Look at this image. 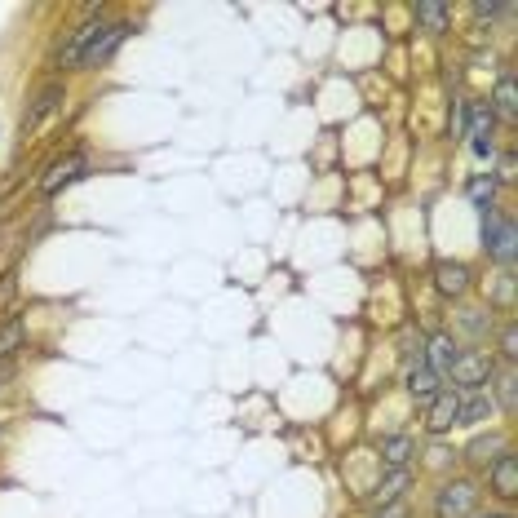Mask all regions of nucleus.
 I'll list each match as a JSON object with an SVG mask.
<instances>
[{"instance_id":"1","label":"nucleus","mask_w":518,"mask_h":518,"mask_svg":"<svg viewBox=\"0 0 518 518\" xmlns=\"http://www.w3.org/2000/svg\"><path fill=\"white\" fill-rule=\"evenodd\" d=\"M483 213V226H479V240H483V253L492 257V262H501L505 271H514V253H518V231H514V222L505 213H496V204H488V209H479Z\"/></svg>"},{"instance_id":"2","label":"nucleus","mask_w":518,"mask_h":518,"mask_svg":"<svg viewBox=\"0 0 518 518\" xmlns=\"http://www.w3.org/2000/svg\"><path fill=\"white\" fill-rule=\"evenodd\" d=\"M474 505H479L474 479H452L434 492V518H474Z\"/></svg>"},{"instance_id":"3","label":"nucleus","mask_w":518,"mask_h":518,"mask_svg":"<svg viewBox=\"0 0 518 518\" xmlns=\"http://www.w3.org/2000/svg\"><path fill=\"white\" fill-rule=\"evenodd\" d=\"M89 169H93V160H89L85 151H67L62 160H54V164L45 169V178H40V195H45V200H54L62 186L89 178Z\"/></svg>"},{"instance_id":"4","label":"nucleus","mask_w":518,"mask_h":518,"mask_svg":"<svg viewBox=\"0 0 518 518\" xmlns=\"http://www.w3.org/2000/svg\"><path fill=\"white\" fill-rule=\"evenodd\" d=\"M129 31H133V23H107L98 31V40L85 49V58H80V71H98V67H107L111 58L120 54V45L129 40Z\"/></svg>"},{"instance_id":"5","label":"nucleus","mask_w":518,"mask_h":518,"mask_svg":"<svg viewBox=\"0 0 518 518\" xmlns=\"http://www.w3.org/2000/svg\"><path fill=\"white\" fill-rule=\"evenodd\" d=\"M448 377H452V386L457 390H483L488 386V377H492V359L479 355V350H461Z\"/></svg>"},{"instance_id":"6","label":"nucleus","mask_w":518,"mask_h":518,"mask_svg":"<svg viewBox=\"0 0 518 518\" xmlns=\"http://www.w3.org/2000/svg\"><path fill=\"white\" fill-rule=\"evenodd\" d=\"M102 27H107V23H102V9H98V14H93L89 23H80V27L67 36V45L58 49V67L80 71V58H85V49L93 45V40H98V31H102Z\"/></svg>"},{"instance_id":"7","label":"nucleus","mask_w":518,"mask_h":518,"mask_svg":"<svg viewBox=\"0 0 518 518\" xmlns=\"http://www.w3.org/2000/svg\"><path fill=\"white\" fill-rule=\"evenodd\" d=\"M62 102H67V89H62V85H45V89H40L36 98H31V107L23 111V120H18V129H23V138H27L31 129H36L40 120H49V116H54V111L62 107Z\"/></svg>"},{"instance_id":"8","label":"nucleus","mask_w":518,"mask_h":518,"mask_svg":"<svg viewBox=\"0 0 518 518\" xmlns=\"http://www.w3.org/2000/svg\"><path fill=\"white\" fill-rule=\"evenodd\" d=\"M488 483H492V492L501 496V501H514L518 496V457H514V448L501 452V457L488 465Z\"/></svg>"},{"instance_id":"9","label":"nucleus","mask_w":518,"mask_h":518,"mask_svg":"<svg viewBox=\"0 0 518 518\" xmlns=\"http://www.w3.org/2000/svg\"><path fill=\"white\" fill-rule=\"evenodd\" d=\"M426 426L430 434H443V430H452L457 426V408H461V390H439L430 403H426Z\"/></svg>"},{"instance_id":"10","label":"nucleus","mask_w":518,"mask_h":518,"mask_svg":"<svg viewBox=\"0 0 518 518\" xmlns=\"http://www.w3.org/2000/svg\"><path fill=\"white\" fill-rule=\"evenodd\" d=\"M470 284H474V275L465 262H434V288H439L443 297H465Z\"/></svg>"},{"instance_id":"11","label":"nucleus","mask_w":518,"mask_h":518,"mask_svg":"<svg viewBox=\"0 0 518 518\" xmlns=\"http://www.w3.org/2000/svg\"><path fill=\"white\" fill-rule=\"evenodd\" d=\"M426 350H430V355L421 359V364H430L439 377H448L452 364H457V355H461V346H457V337H452V333H434L426 341Z\"/></svg>"},{"instance_id":"12","label":"nucleus","mask_w":518,"mask_h":518,"mask_svg":"<svg viewBox=\"0 0 518 518\" xmlns=\"http://www.w3.org/2000/svg\"><path fill=\"white\" fill-rule=\"evenodd\" d=\"M403 386H408V395L417 399V403H430V399L443 390V377H439V372H434L430 364H412L408 377H403Z\"/></svg>"},{"instance_id":"13","label":"nucleus","mask_w":518,"mask_h":518,"mask_svg":"<svg viewBox=\"0 0 518 518\" xmlns=\"http://www.w3.org/2000/svg\"><path fill=\"white\" fill-rule=\"evenodd\" d=\"M492 417V395L488 390H461V408H457V426H479Z\"/></svg>"},{"instance_id":"14","label":"nucleus","mask_w":518,"mask_h":518,"mask_svg":"<svg viewBox=\"0 0 518 518\" xmlns=\"http://www.w3.org/2000/svg\"><path fill=\"white\" fill-rule=\"evenodd\" d=\"M488 107H492V116L505 120V124L518 120V85H514V76H501V80H496V93L488 98Z\"/></svg>"},{"instance_id":"15","label":"nucleus","mask_w":518,"mask_h":518,"mask_svg":"<svg viewBox=\"0 0 518 518\" xmlns=\"http://www.w3.org/2000/svg\"><path fill=\"white\" fill-rule=\"evenodd\" d=\"M501 452H510V439H505V434H488V439H474L465 457H470L474 465H492Z\"/></svg>"},{"instance_id":"16","label":"nucleus","mask_w":518,"mask_h":518,"mask_svg":"<svg viewBox=\"0 0 518 518\" xmlns=\"http://www.w3.org/2000/svg\"><path fill=\"white\" fill-rule=\"evenodd\" d=\"M408 483H412V474H408V470H395L377 492H372V501H377L381 510H386V505H399V496H403V488H408Z\"/></svg>"},{"instance_id":"17","label":"nucleus","mask_w":518,"mask_h":518,"mask_svg":"<svg viewBox=\"0 0 518 518\" xmlns=\"http://www.w3.org/2000/svg\"><path fill=\"white\" fill-rule=\"evenodd\" d=\"M23 341H27V319H9V324L0 328V364H9V355H14Z\"/></svg>"},{"instance_id":"18","label":"nucleus","mask_w":518,"mask_h":518,"mask_svg":"<svg viewBox=\"0 0 518 518\" xmlns=\"http://www.w3.org/2000/svg\"><path fill=\"white\" fill-rule=\"evenodd\" d=\"M417 18L426 23V31H443V27H448V5H443V0H421Z\"/></svg>"},{"instance_id":"19","label":"nucleus","mask_w":518,"mask_h":518,"mask_svg":"<svg viewBox=\"0 0 518 518\" xmlns=\"http://www.w3.org/2000/svg\"><path fill=\"white\" fill-rule=\"evenodd\" d=\"M465 195H470L479 209H488V204L496 200V182H492V173H479V178H470L465 182Z\"/></svg>"},{"instance_id":"20","label":"nucleus","mask_w":518,"mask_h":518,"mask_svg":"<svg viewBox=\"0 0 518 518\" xmlns=\"http://www.w3.org/2000/svg\"><path fill=\"white\" fill-rule=\"evenodd\" d=\"M408 452H412V439L399 434V439H390L386 448H381V461H386L390 470H408Z\"/></svg>"},{"instance_id":"21","label":"nucleus","mask_w":518,"mask_h":518,"mask_svg":"<svg viewBox=\"0 0 518 518\" xmlns=\"http://www.w3.org/2000/svg\"><path fill=\"white\" fill-rule=\"evenodd\" d=\"M514 372H501V377H496V403H501V412L505 417H514Z\"/></svg>"},{"instance_id":"22","label":"nucleus","mask_w":518,"mask_h":518,"mask_svg":"<svg viewBox=\"0 0 518 518\" xmlns=\"http://www.w3.org/2000/svg\"><path fill=\"white\" fill-rule=\"evenodd\" d=\"M501 355H505V364H514L518 359V328L514 324L501 328Z\"/></svg>"},{"instance_id":"23","label":"nucleus","mask_w":518,"mask_h":518,"mask_svg":"<svg viewBox=\"0 0 518 518\" xmlns=\"http://www.w3.org/2000/svg\"><path fill=\"white\" fill-rule=\"evenodd\" d=\"M14 297H18V271H5L0 275V310L14 302Z\"/></svg>"},{"instance_id":"24","label":"nucleus","mask_w":518,"mask_h":518,"mask_svg":"<svg viewBox=\"0 0 518 518\" xmlns=\"http://www.w3.org/2000/svg\"><path fill=\"white\" fill-rule=\"evenodd\" d=\"M474 14L488 18V23H492V18H505V14H510V5H496V0H479V5H474Z\"/></svg>"},{"instance_id":"25","label":"nucleus","mask_w":518,"mask_h":518,"mask_svg":"<svg viewBox=\"0 0 518 518\" xmlns=\"http://www.w3.org/2000/svg\"><path fill=\"white\" fill-rule=\"evenodd\" d=\"M377 518H412V514H408V505H386Z\"/></svg>"},{"instance_id":"26","label":"nucleus","mask_w":518,"mask_h":518,"mask_svg":"<svg viewBox=\"0 0 518 518\" xmlns=\"http://www.w3.org/2000/svg\"><path fill=\"white\" fill-rule=\"evenodd\" d=\"M474 518H514L510 510H488V514H474Z\"/></svg>"},{"instance_id":"27","label":"nucleus","mask_w":518,"mask_h":518,"mask_svg":"<svg viewBox=\"0 0 518 518\" xmlns=\"http://www.w3.org/2000/svg\"><path fill=\"white\" fill-rule=\"evenodd\" d=\"M9 377H14V364H0V386H5Z\"/></svg>"}]
</instances>
